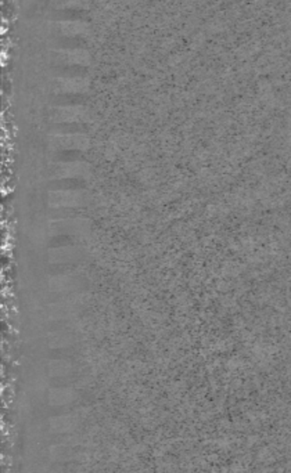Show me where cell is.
<instances>
[{
	"label": "cell",
	"instance_id": "6da1fadb",
	"mask_svg": "<svg viewBox=\"0 0 291 473\" xmlns=\"http://www.w3.org/2000/svg\"><path fill=\"white\" fill-rule=\"evenodd\" d=\"M51 60L54 65L64 68L80 67L85 68L90 64L89 51L85 49H55L51 53Z\"/></svg>",
	"mask_w": 291,
	"mask_h": 473
},
{
	"label": "cell",
	"instance_id": "7a4b0ae2",
	"mask_svg": "<svg viewBox=\"0 0 291 473\" xmlns=\"http://www.w3.org/2000/svg\"><path fill=\"white\" fill-rule=\"evenodd\" d=\"M89 82L80 76H55L52 80V92L60 96H75L88 90Z\"/></svg>",
	"mask_w": 291,
	"mask_h": 473
},
{
	"label": "cell",
	"instance_id": "3957f363",
	"mask_svg": "<svg viewBox=\"0 0 291 473\" xmlns=\"http://www.w3.org/2000/svg\"><path fill=\"white\" fill-rule=\"evenodd\" d=\"M52 31L54 35L60 38H86L89 35V24L80 20H63V21H54L52 25Z\"/></svg>",
	"mask_w": 291,
	"mask_h": 473
},
{
	"label": "cell",
	"instance_id": "277c9868",
	"mask_svg": "<svg viewBox=\"0 0 291 473\" xmlns=\"http://www.w3.org/2000/svg\"><path fill=\"white\" fill-rule=\"evenodd\" d=\"M86 111L80 105H58L52 110V121L57 124H75L83 119Z\"/></svg>",
	"mask_w": 291,
	"mask_h": 473
},
{
	"label": "cell",
	"instance_id": "5b68a950",
	"mask_svg": "<svg viewBox=\"0 0 291 473\" xmlns=\"http://www.w3.org/2000/svg\"><path fill=\"white\" fill-rule=\"evenodd\" d=\"M55 149H63V151H70V149H83L88 146V140L85 136L80 134H58L54 136L52 140Z\"/></svg>",
	"mask_w": 291,
	"mask_h": 473
},
{
	"label": "cell",
	"instance_id": "8992f818",
	"mask_svg": "<svg viewBox=\"0 0 291 473\" xmlns=\"http://www.w3.org/2000/svg\"><path fill=\"white\" fill-rule=\"evenodd\" d=\"M52 205L58 206V208H70V206H77L80 205V194L77 191H60V193H53L51 196Z\"/></svg>",
	"mask_w": 291,
	"mask_h": 473
},
{
	"label": "cell",
	"instance_id": "52a82bcc",
	"mask_svg": "<svg viewBox=\"0 0 291 473\" xmlns=\"http://www.w3.org/2000/svg\"><path fill=\"white\" fill-rule=\"evenodd\" d=\"M49 4L58 11H83L89 7V0H49Z\"/></svg>",
	"mask_w": 291,
	"mask_h": 473
}]
</instances>
